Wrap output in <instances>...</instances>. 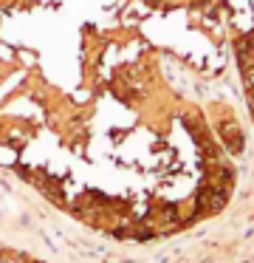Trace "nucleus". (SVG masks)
Returning a JSON list of instances; mask_svg holds the SVG:
<instances>
[{
  "mask_svg": "<svg viewBox=\"0 0 254 263\" xmlns=\"http://www.w3.org/2000/svg\"><path fill=\"white\" fill-rule=\"evenodd\" d=\"M0 263H34V260H28V257H11V260H3V257H0Z\"/></svg>",
  "mask_w": 254,
  "mask_h": 263,
  "instance_id": "f257e3e1",
  "label": "nucleus"
}]
</instances>
